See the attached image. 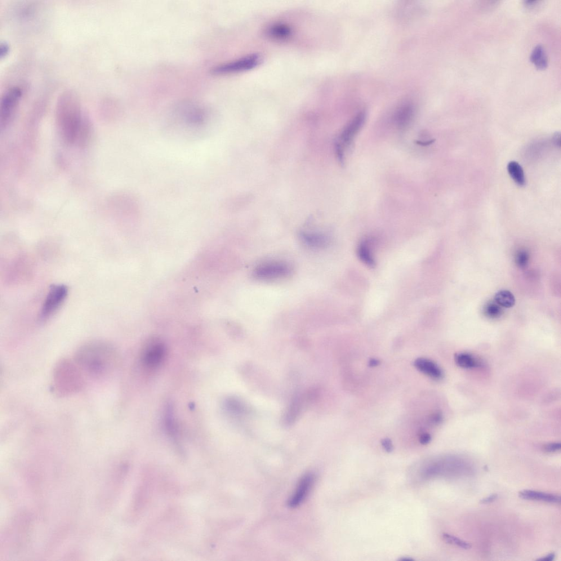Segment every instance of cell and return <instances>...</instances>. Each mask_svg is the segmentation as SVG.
Instances as JSON below:
<instances>
[{"label":"cell","mask_w":561,"mask_h":561,"mask_svg":"<svg viewBox=\"0 0 561 561\" xmlns=\"http://www.w3.org/2000/svg\"><path fill=\"white\" fill-rule=\"evenodd\" d=\"M303 402L302 396L298 395L293 399L284 418L285 424L290 425L295 422L300 415Z\"/></svg>","instance_id":"obj_14"},{"label":"cell","mask_w":561,"mask_h":561,"mask_svg":"<svg viewBox=\"0 0 561 561\" xmlns=\"http://www.w3.org/2000/svg\"><path fill=\"white\" fill-rule=\"evenodd\" d=\"M301 238L307 245L315 248L323 247L327 242L326 237L317 233H302Z\"/></svg>","instance_id":"obj_18"},{"label":"cell","mask_w":561,"mask_h":561,"mask_svg":"<svg viewBox=\"0 0 561 561\" xmlns=\"http://www.w3.org/2000/svg\"><path fill=\"white\" fill-rule=\"evenodd\" d=\"M56 119L58 127L64 140L74 143L88 127L81 103L73 92L62 93L57 101Z\"/></svg>","instance_id":"obj_1"},{"label":"cell","mask_w":561,"mask_h":561,"mask_svg":"<svg viewBox=\"0 0 561 561\" xmlns=\"http://www.w3.org/2000/svg\"><path fill=\"white\" fill-rule=\"evenodd\" d=\"M366 117V113L364 112H360L356 115L344 128L341 133L339 140L337 141L343 148L344 146H350L363 126Z\"/></svg>","instance_id":"obj_9"},{"label":"cell","mask_w":561,"mask_h":561,"mask_svg":"<svg viewBox=\"0 0 561 561\" xmlns=\"http://www.w3.org/2000/svg\"><path fill=\"white\" fill-rule=\"evenodd\" d=\"M442 538L443 541L448 543V544L457 546L460 548L469 550L471 549V545L469 542H467L461 540V539L451 535L448 533L442 534Z\"/></svg>","instance_id":"obj_22"},{"label":"cell","mask_w":561,"mask_h":561,"mask_svg":"<svg viewBox=\"0 0 561 561\" xmlns=\"http://www.w3.org/2000/svg\"><path fill=\"white\" fill-rule=\"evenodd\" d=\"M494 300L499 305L505 308H510L515 304L513 294L509 291L502 290L496 293Z\"/></svg>","instance_id":"obj_19"},{"label":"cell","mask_w":561,"mask_h":561,"mask_svg":"<svg viewBox=\"0 0 561 561\" xmlns=\"http://www.w3.org/2000/svg\"><path fill=\"white\" fill-rule=\"evenodd\" d=\"M22 96L20 87L13 86L4 91L1 99V124L5 126L16 112Z\"/></svg>","instance_id":"obj_5"},{"label":"cell","mask_w":561,"mask_h":561,"mask_svg":"<svg viewBox=\"0 0 561 561\" xmlns=\"http://www.w3.org/2000/svg\"><path fill=\"white\" fill-rule=\"evenodd\" d=\"M261 61L262 57L260 55L252 54L219 65L213 69V73L224 75L242 72L256 68Z\"/></svg>","instance_id":"obj_6"},{"label":"cell","mask_w":561,"mask_h":561,"mask_svg":"<svg viewBox=\"0 0 561 561\" xmlns=\"http://www.w3.org/2000/svg\"><path fill=\"white\" fill-rule=\"evenodd\" d=\"M74 360L84 374L101 378L112 371L116 353L113 346L101 341H88L76 352Z\"/></svg>","instance_id":"obj_2"},{"label":"cell","mask_w":561,"mask_h":561,"mask_svg":"<svg viewBox=\"0 0 561 561\" xmlns=\"http://www.w3.org/2000/svg\"><path fill=\"white\" fill-rule=\"evenodd\" d=\"M415 111L411 104H405L401 106L394 116L396 126L400 129L407 128L412 121Z\"/></svg>","instance_id":"obj_13"},{"label":"cell","mask_w":561,"mask_h":561,"mask_svg":"<svg viewBox=\"0 0 561 561\" xmlns=\"http://www.w3.org/2000/svg\"><path fill=\"white\" fill-rule=\"evenodd\" d=\"M554 144L560 148L561 146V135L560 132H556L553 136Z\"/></svg>","instance_id":"obj_30"},{"label":"cell","mask_w":561,"mask_h":561,"mask_svg":"<svg viewBox=\"0 0 561 561\" xmlns=\"http://www.w3.org/2000/svg\"><path fill=\"white\" fill-rule=\"evenodd\" d=\"M515 263L520 268H524L528 265L529 261V254L525 249H521L516 253L515 258Z\"/></svg>","instance_id":"obj_23"},{"label":"cell","mask_w":561,"mask_h":561,"mask_svg":"<svg viewBox=\"0 0 561 561\" xmlns=\"http://www.w3.org/2000/svg\"><path fill=\"white\" fill-rule=\"evenodd\" d=\"M555 554L554 553H551V554H549V555H547L544 556V557L538 559L537 561H553L555 559Z\"/></svg>","instance_id":"obj_31"},{"label":"cell","mask_w":561,"mask_h":561,"mask_svg":"<svg viewBox=\"0 0 561 561\" xmlns=\"http://www.w3.org/2000/svg\"><path fill=\"white\" fill-rule=\"evenodd\" d=\"M432 420H433V421L436 423V424H438V423L441 421V415L439 413H436L433 416V418H432Z\"/></svg>","instance_id":"obj_32"},{"label":"cell","mask_w":561,"mask_h":561,"mask_svg":"<svg viewBox=\"0 0 561 561\" xmlns=\"http://www.w3.org/2000/svg\"><path fill=\"white\" fill-rule=\"evenodd\" d=\"M266 33L269 37L274 39L286 40L292 35V30L287 24L278 23L269 26Z\"/></svg>","instance_id":"obj_15"},{"label":"cell","mask_w":561,"mask_h":561,"mask_svg":"<svg viewBox=\"0 0 561 561\" xmlns=\"http://www.w3.org/2000/svg\"><path fill=\"white\" fill-rule=\"evenodd\" d=\"M434 141H435V140H428V141H417V144H419L421 146H426L430 145L431 144H433V142H434Z\"/></svg>","instance_id":"obj_34"},{"label":"cell","mask_w":561,"mask_h":561,"mask_svg":"<svg viewBox=\"0 0 561 561\" xmlns=\"http://www.w3.org/2000/svg\"><path fill=\"white\" fill-rule=\"evenodd\" d=\"M519 496L525 500L544 501L554 504H560L561 497L556 494L547 493L533 490H523Z\"/></svg>","instance_id":"obj_12"},{"label":"cell","mask_w":561,"mask_h":561,"mask_svg":"<svg viewBox=\"0 0 561 561\" xmlns=\"http://www.w3.org/2000/svg\"><path fill=\"white\" fill-rule=\"evenodd\" d=\"M382 448L387 453H391L394 450V446L391 440L389 438H385L381 441Z\"/></svg>","instance_id":"obj_27"},{"label":"cell","mask_w":561,"mask_h":561,"mask_svg":"<svg viewBox=\"0 0 561 561\" xmlns=\"http://www.w3.org/2000/svg\"><path fill=\"white\" fill-rule=\"evenodd\" d=\"M498 497V496L497 494H492V495L489 496V497H488L487 498H485L483 499V500H481L480 502L481 503V504H489V503L495 501L496 500H497Z\"/></svg>","instance_id":"obj_29"},{"label":"cell","mask_w":561,"mask_h":561,"mask_svg":"<svg viewBox=\"0 0 561 561\" xmlns=\"http://www.w3.org/2000/svg\"><path fill=\"white\" fill-rule=\"evenodd\" d=\"M291 271L290 267L284 262H270L258 266L254 276L258 279L271 280L286 277Z\"/></svg>","instance_id":"obj_7"},{"label":"cell","mask_w":561,"mask_h":561,"mask_svg":"<svg viewBox=\"0 0 561 561\" xmlns=\"http://www.w3.org/2000/svg\"><path fill=\"white\" fill-rule=\"evenodd\" d=\"M68 293L69 289L65 284L52 285L49 289L41 309L40 310L39 316L40 322H45L51 319L64 304L68 296Z\"/></svg>","instance_id":"obj_4"},{"label":"cell","mask_w":561,"mask_h":561,"mask_svg":"<svg viewBox=\"0 0 561 561\" xmlns=\"http://www.w3.org/2000/svg\"><path fill=\"white\" fill-rule=\"evenodd\" d=\"M359 256L365 263L372 266L374 264V260L369 249L366 242H362L359 249Z\"/></svg>","instance_id":"obj_24"},{"label":"cell","mask_w":561,"mask_h":561,"mask_svg":"<svg viewBox=\"0 0 561 561\" xmlns=\"http://www.w3.org/2000/svg\"><path fill=\"white\" fill-rule=\"evenodd\" d=\"M84 374L75 361L63 360L57 364L55 373L56 388L61 394L74 393L81 389Z\"/></svg>","instance_id":"obj_3"},{"label":"cell","mask_w":561,"mask_h":561,"mask_svg":"<svg viewBox=\"0 0 561 561\" xmlns=\"http://www.w3.org/2000/svg\"><path fill=\"white\" fill-rule=\"evenodd\" d=\"M165 346L160 341H153L147 346L142 355V362L149 368H155L159 366L165 358Z\"/></svg>","instance_id":"obj_8"},{"label":"cell","mask_w":561,"mask_h":561,"mask_svg":"<svg viewBox=\"0 0 561 561\" xmlns=\"http://www.w3.org/2000/svg\"><path fill=\"white\" fill-rule=\"evenodd\" d=\"M226 407L229 411L233 413H239L243 411V406L238 400L231 399L226 401Z\"/></svg>","instance_id":"obj_25"},{"label":"cell","mask_w":561,"mask_h":561,"mask_svg":"<svg viewBox=\"0 0 561 561\" xmlns=\"http://www.w3.org/2000/svg\"><path fill=\"white\" fill-rule=\"evenodd\" d=\"M483 313L489 319H497L502 315L503 310L502 307L496 302L491 301L484 306Z\"/></svg>","instance_id":"obj_21"},{"label":"cell","mask_w":561,"mask_h":561,"mask_svg":"<svg viewBox=\"0 0 561 561\" xmlns=\"http://www.w3.org/2000/svg\"><path fill=\"white\" fill-rule=\"evenodd\" d=\"M399 561H414V559H412L411 558H409V557H403V558H400V559H399Z\"/></svg>","instance_id":"obj_35"},{"label":"cell","mask_w":561,"mask_h":561,"mask_svg":"<svg viewBox=\"0 0 561 561\" xmlns=\"http://www.w3.org/2000/svg\"><path fill=\"white\" fill-rule=\"evenodd\" d=\"M314 481V476L313 474H308L302 478L296 492L289 501L288 505L290 507H296L299 506L304 501L306 496L313 486Z\"/></svg>","instance_id":"obj_10"},{"label":"cell","mask_w":561,"mask_h":561,"mask_svg":"<svg viewBox=\"0 0 561 561\" xmlns=\"http://www.w3.org/2000/svg\"><path fill=\"white\" fill-rule=\"evenodd\" d=\"M561 444L560 443L554 442L547 443L544 446V450L547 453H554L560 451Z\"/></svg>","instance_id":"obj_26"},{"label":"cell","mask_w":561,"mask_h":561,"mask_svg":"<svg viewBox=\"0 0 561 561\" xmlns=\"http://www.w3.org/2000/svg\"><path fill=\"white\" fill-rule=\"evenodd\" d=\"M507 170L512 179L516 184L521 186H523L526 184L523 168L518 162H510L507 164Z\"/></svg>","instance_id":"obj_17"},{"label":"cell","mask_w":561,"mask_h":561,"mask_svg":"<svg viewBox=\"0 0 561 561\" xmlns=\"http://www.w3.org/2000/svg\"><path fill=\"white\" fill-rule=\"evenodd\" d=\"M431 441V436L429 434L423 433L421 435L420 442L422 445L429 444Z\"/></svg>","instance_id":"obj_28"},{"label":"cell","mask_w":561,"mask_h":561,"mask_svg":"<svg viewBox=\"0 0 561 561\" xmlns=\"http://www.w3.org/2000/svg\"><path fill=\"white\" fill-rule=\"evenodd\" d=\"M530 59L539 69H543L547 67L548 60L544 48L541 44H538L534 48Z\"/></svg>","instance_id":"obj_16"},{"label":"cell","mask_w":561,"mask_h":561,"mask_svg":"<svg viewBox=\"0 0 561 561\" xmlns=\"http://www.w3.org/2000/svg\"><path fill=\"white\" fill-rule=\"evenodd\" d=\"M380 361H378L377 359H371L370 361H369V366L371 367H376V366H378V365L380 364Z\"/></svg>","instance_id":"obj_33"},{"label":"cell","mask_w":561,"mask_h":561,"mask_svg":"<svg viewBox=\"0 0 561 561\" xmlns=\"http://www.w3.org/2000/svg\"><path fill=\"white\" fill-rule=\"evenodd\" d=\"M414 366L418 371L434 380H441L443 378L442 369L437 364L429 359L418 358L414 362Z\"/></svg>","instance_id":"obj_11"},{"label":"cell","mask_w":561,"mask_h":561,"mask_svg":"<svg viewBox=\"0 0 561 561\" xmlns=\"http://www.w3.org/2000/svg\"><path fill=\"white\" fill-rule=\"evenodd\" d=\"M455 359L458 366L462 368L470 369L478 366L477 360L469 354L458 353L456 355Z\"/></svg>","instance_id":"obj_20"}]
</instances>
